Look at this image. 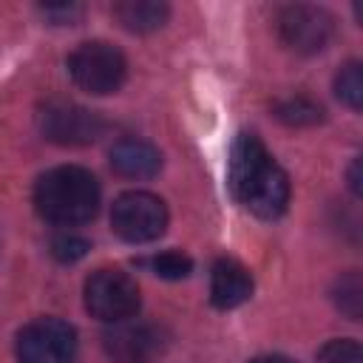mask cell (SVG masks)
<instances>
[{
	"label": "cell",
	"mask_w": 363,
	"mask_h": 363,
	"mask_svg": "<svg viewBox=\"0 0 363 363\" xmlns=\"http://www.w3.org/2000/svg\"><path fill=\"white\" fill-rule=\"evenodd\" d=\"M227 187L258 218H278L289 204V179L255 133H238L230 147Z\"/></svg>",
	"instance_id": "6da1fadb"
},
{
	"label": "cell",
	"mask_w": 363,
	"mask_h": 363,
	"mask_svg": "<svg viewBox=\"0 0 363 363\" xmlns=\"http://www.w3.org/2000/svg\"><path fill=\"white\" fill-rule=\"evenodd\" d=\"M37 213L60 227L85 224L99 210V182L94 173L77 164H62L43 173L34 184Z\"/></svg>",
	"instance_id": "7a4b0ae2"
},
{
	"label": "cell",
	"mask_w": 363,
	"mask_h": 363,
	"mask_svg": "<svg viewBox=\"0 0 363 363\" xmlns=\"http://www.w3.org/2000/svg\"><path fill=\"white\" fill-rule=\"evenodd\" d=\"M68 74L77 88L105 96L116 94L128 77V62L119 48L111 43H82L71 57H68Z\"/></svg>",
	"instance_id": "3957f363"
},
{
	"label": "cell",
	"mask_w": 363,
	"mask_h": 363,
	"mask_svg": "<svg viewBox=\"0 0 363 363\" xmlns=\"http://www.w3.org/2000/svg\"><path fill=\"white\" fill-rule=\"evenodd\" d=\"M37 125L40 133L54 142V145H65V147H82L91 145L102 136L105 122L96 111L77 105L71 99H48L40 105L37 111Z\"/></svg>",
	"instance_id": "277c9868"
},
{
	"label": "cell",
	"mask_w": 363,
	"mask_h": 363,
	"mask_svg": "<svg viewBox=\"0 0 363 363\" xmlns=\"http://www.w3.org/2000/svg\"><path fill=\"white\" fill-rule=\"evenodd\" d=\"M111 227L128 244L156 241L167 230V207L153 193L128 190L111 207Z\"/></svg>",
	"instance_id": "5b68a950"
},
{
	"label": "cell",
	"mask_w": 363,
	"mask_h": 363,
	"mask_svg": "<svg viewBox=\"0 0 363 363\" xmlns=\"http://www.w3.org/2000/svg\"><path fill=\"white\" fill-rule=\"evenodd\" d=\"M85 309L105 323L128 320L139 312V286L122 269H96L85 281Z\"/></svg>",
	"instance_id": "8992f818"
},
{
	"label": "cell",
	"mask_w": 363,
	"mask_h": 363,
	"mask_svg": "<svg viewBox=\"0 0 363 363\" xmlns=\"http://www.w3.org/2000/svg\"><path fill=\"white\" fill-rule=\"evenodd\" d=\"M17 363H74L77 357V332L60 318H37L20 329Z\"/></svg>",
	"instance_id": "52a82bcc"
},
{
	"label": "cell",
	"mask_w": 363,
	"mask_h": 363,
	"mask_svg": "<svg viewBox=\"0 0 363 363\" xmlns=\"http://www.w3.org/2000/svg\"><path fill=\"white\" fill-rule=\"evenodd\" d=\"M281 43L295 54H318L329 45L335 23L329 11L309 6V3H292L284 6L275 17Z\"/></svg>",
	"instance_id": "ba28073f"
},
{
	"label": "cell",
	"mask_w": 363,
	"mask_h": 363,
	"mask_svg": "<svg viewBox=\"0 0 363 363\" xmlns=\"http://www.w3.org/2000/svg\"><path fill=\"white\" fill-rule=\"evenodd\" d=\"M162 346V332L139 320H119L102 335V349L113 363H153Z\"/></svg>",
	"instance_id": "9c48e42d"
},
{
	"label": "cell",
	"mask_w": 363,
	"mask_h": 363,
	"mask_svg": "<svg viewBox=\"0 0 363 363\" xmlns=\"http://www.w3.org/2000/svg\"><path fill=\"white\" fill-rule=\"evenodd\" d=\"M252 295V275L233 258H218L210 272V301L218 309H235Z\"/></svg>",
	"instance_id": "30bf717a"
},
{
	"label": "cell",
	"mask_w": 363,
	"mask_h": 363,
	"mask_svg": "<svg viewBox=\"0 0 363 363\" xmlns=\"http://www.w3.org/2000/svg\"><path fill=\"white\" fill-rule=\"evenodd\" d=\"M111 167L128 179H150L162 167V153L142 139H122L111 147Z\"/></svg>",
	"instance_id": "8fae6325"
},
{
	"label": "cell",
	"mask_w": 363,
	"mask_h": 363,
	"mask_svg": "<svg viewBox=\"0 0 363 363\" xmlns=\"http://www.w3.org/2000/svg\"><path fill=\"white\" fill-rule=\"evenodd\" d=\"M113 17L119 20L122 28L133 34H147L167 23L170 9L167 3H156V0H122L113 6Z\"/></svg>",
	"instance_id": "7c38bea8"
},
{
	"label": "cell",
	"mask_w": 363,
	"mask_h": 363,
	"mask_svg": "<svg viewBox=\"0 0 363 363\" xmlns=\"http://www.w3.org/2000/svg\"><path fill=\"white\" fill-rule=\"evenodd\" d=\"M332 301L335 306L349 318V320H360L363 318V281L357 269L343 272L335 286H332Z\"/></svg>",
	"instance_id": "4fadbf2b"
},
{
	"label": "cell",
	"mask_w": 363,
	"mask_h": 363,
	"mask_svg": "<svg viewBox=\"0 0 363 363\" xmlns=\"http://www.w3.org/2000/svg\"><path fill=\"white\" fill-rule=\"evenodd\" d=\"M275 116L289 128H312L323 122V108L309 96H289L275 105Z\"/></svg>",
	"instance_id": "5bb4252c"
},
{
	"label": "cell",
	"mask_w": 363,
	"mask_h": 363,
	"mask_svg": "<svg viewBox=\"0 0 363 363\" xmlns=\"http://www.w3.org/2000/svg\"><path fill=\"white\" fill-rule=\"evenodd\" d=\"M335 94L352 111H360L363 108V74H360V62H346L335 74Z\"/></svg>",
	"instance_id": "9a60e30c"
},
{
	"label": "cell",
	"mask_w": 363,
	"mask_h": 363,
	"mask_svg": "<svg viewBox=\"0 0 363 363\" xmlns=\"http://www.w3.org/2000/svg\"><path fill=\"white\" fill-rule=\"evenodd\" d=\"M145 267H147L153 275L167 278V281H182V278H187V275L193 272V261H190V255H184V252H173V250L147 258Z\"/></svg>",
	"instance_id": "2e32d148"
},
{
	"label": "cell",
	"mask_w": 363,
	"mask_h": 363,
	"mask_svg": "<svg viewBox=\"0 0 363 363\" xmlns=\"http://www.w3.org/2000/svg\"><path fill=\"white\" fill-rule=\"evenodd\" d=\"M318 363H363V349L352 337H337L320 346Z\"/></svg>",
	"instance_id": "e0dca14e"
},
{
	"label": "cell",
	"mask_w": 363,
	"mask_h": 363,
	"mask_svg": "<svg viewBox=\"0 0 363 363\" xmlns=\"http://www.w3.org/2000/svg\"><path fill=\"white\" fill-rule=\"evenodd\" d=\"M88 250H91L88 238L74 235V233H60V235L51 238V255H54L60 264H74V261L85 258Z\"/></svg>",
	"instance_id": "ac0fdd59"
},
{
	"label": "cell",
	"mask_w": 363,
	"mask_h": 363,
	"mask_svg": "<svg viewBox=\"0 0 363 363\" xmlns=\"http://www.w3.org/2000/svg\"><path fill=\"white\" fill-rule=\"evenodd\" d=\"M43 17L51 20L54 26H71L82 17V6L77 3H57V6H40Z\"/></svg>",
	"instance_id": "d6986e66"
},
{
	"label": "cell",
	"mask_w": 363,
	"mask_h": 363,
	"mask_svg": "<svg viewBox=\"0 0 363 363\" xmlns=\"http://www.w3.org/2000/svg\"><path fill=\"white\" fill-rule=\"evenodd\" d=\"M346 179H349V190L354 193V196H360L363 193V176H360V159H354L352 164H349V173H346Z\"/></svg>",
	"instance_id": "ffe728a7"
},
{
	"label": "cell",
	"mask_w": 363,
	"mask_h": 363,
	"mask_svg": "<svg viewBox=\"0 0 363 363\" xmlns=\"http://www.w3.org/2000/svg\"><path fill=\"white\" fill-rule=\"evenodd\" d=\"M250 363H292L286 357H278V354H264V357H252Z\"/></svg>",
	"instance_id": "44dd1931"
}]
</instances>
